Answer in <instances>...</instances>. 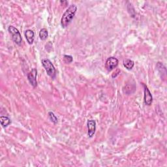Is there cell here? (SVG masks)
I'll list each match as a JSON object with an SVG mask.
<instances>
[{"label":"cell","mask_w":167,"mask_h":167,"mask_svg":"<svg viewBox=\"0 0 167 167\" xmlns=\"http://www.w3.org/2000/svg\"><path fill=\"white\" fill-rule=\"evenodd\" d=\"M77 11V7L75 4L70 5L64 13L61 19V25L63 28H67L71 24Z\"/></svg>","instance_id":"cell-1"},{"label":"cell","mask_w":167,"mask_h":167,"mask_svg":"<svg viewBox=\"0 0 167 167\" xmlns=\"http://www.w3.org/2000/svg\"><path fill=\"white\" fill-rule=\"evenodd\" d=\"M41 64L43 67L45 68L47 75L52 78H55L56 76V70L51 61L47 58L42 59L41 60Z\"/></svg>","instance_id":"cell-2"},{"label":"cell","mask_w":167,"mask_h":167,"mask_svg":"<svg viewBox=\"0 0 167 167\" xmlns=\"http://www.w3.org/2000/svg\"><path fill=\"white\" fill-rule=\"evenodd\" d=\"M8 31L11 35L12 39L13 40V41L16 45H20L22 41V38L18 29L16 28L13 25H9L8 28Z\"/></svg>","instance_id":"cell-3"},{"label":"cell","mask_w":167,"mask_h":167,"mask_svg":"<svg viewBox=\"0 0 167 167\" xmlns=\"http://www.w3.org/2000/svg\"><path fill=\"white\" fill-rule=\"evenodd\" d=\"M119 61L115 57H110L109 58L107 61L106 64H105V68L109 72L112 71L114 69L117 67L118 65Z\"/></svg>","instance_id":"cell-4"},{"label":"cell","mask_w":167,"mask_h":167,"mask_svg":"<svg viewBox=\"0 0 167 167\" xmlns=\"http://www.w3.org/2000/svg\"><path fill=\"white\" fill-rule=\"evenodd\" d=\"M37 70L35 68L31 69V71L27 75L28 80L30 83V84L33 87H36L37 86Z\"/></svg>","instance_id":"cell-5"},{"label":"cell","mask_w":167,"mask_h":167,"mask_svg":"<svg viewBox=\"0 0 167 167\" xmlns=\"http://www.w3.org/2000/svg\"><path fill=\"white\" fill-rule=\"evenodd\" d=\"M144 86V103L147 106H150L152 104L153 102V96L152 95V93L149 91L148 89V87L145 85L144 84H142Z\"/></svg>","instance_id":"cell-6"},{"label":"cell","mask_w":167,"mask_h":167,"mask_svg":"<svg viewBox=\"0 0 167 167\" xmlns=\"http://www.w3.org/2000/svg\"><path fill=\"white\" fill-rule=\"evenodd\" d=\"M87 135L88 136L92 138L96 131V122L95 120H88L87 123Z\"/></svg>","instance_id":"cell-7"},{"label":"cell","mask_w":167,"mask_h":167,"mask_svg":"<svg viewBox=\"0 0 167 167\" xmlns=\"http://www.w3.org/2000/svg\"><path fill=\"white\" fill-rule=\"evenodd\" d=\"M24 36L30 45H32L34 41V37H35L34 31L31 30H25L24 32Z\"/></svg>","instance_id":"cell-8"},{"label":"cell","mask_w":167,"mask_h":167,"mask_svg":"<svg viewBox=\"0 0 167 167\" xmlns=\"http://www.w3.org/2000/svg\"><path fill=\"white\" fill-rule=\"evenodd\" d=\"M0 122H1L2 127L3 128H6L7 127H8V125H9L11 124V120L7 116H2L0 117Z\"/></svg>","instance_id":"cell-9"},{"label":"cell","mask_w":167,"mask_h":167,"mask_svg":"<svg viewBox=\"0 0 167 167\" xmlns=\"http://www.w3.org/2000/svg\"><path fill=\"white\" fill-rule=\"evenodd\" d=\"M124 66L127 69V70H131L133 68L135 65V62L131 59H126L124 61V63H123Z\"/></svg>","instance_id":"cell-10"},{"label":"cell","mask_w":167,"mask_h":167,"mask_svg":"<svg viewBox=\"0 0 167 167\" xmlns=\"http://www.w3.org/2000/svg\"><path fill=\"white\" fill-rule=\"evenodd\" d=\"M48 36V32L46 28H42L39 31V37L41 40L45 41L47 39Z\"/></svg>","instance_id":"cell-11"},{"label":"cell","mask_w":167,"mask_h":167,"mask_svg":"<svg viewBox=\"0 0 167 167\" xmlns=\"http://www.w3.org/2000/svg\"><path fill=\"white\" fill-rule=\"evenodd\" d=\"M48 118H49L50 120L52 123H53V124H58V118L56 117V116L55 115V114L53 112H49L48 114Z\"/></svg>","instance_id":"cell-12"},{"label":"cell","mask_w":167,"mask_h":167,"mask_svg":"<svg viewBox=\"0 0 167 167\" xmlns=\"http://www.w3.org/2000/svg\"><path fill=\"white\" fill-rule=\"evenodd\" d=\"M73 58L70 55H64V61L67 64H69L73 62Z\"/></svg>","instance_id":"cell-13"},{"label":"cell","mask_w":167,"mask_h":167,"mask_svg":"<svg viewBox=\"0 0 167 167\" xmlns=\"http://www.w3.org/2000/svg\"><path fill=\"white\" fill-rule=\"evenodd\" d=\"M116 73V75H112V78H114V77H116L117 75H119V74L120 73V70H117V71H116V72H115V73Z\"/></svg>","instance_id":"cell-14"}]
</instances>
